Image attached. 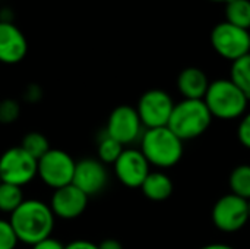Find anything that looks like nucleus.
Returning a JSON list of instances; mask_svg holds the SVG:
<instances>
[{
    "label": "nucleus",
    "instance_id": "obj_9",
    "mask_svg": "<svg viewBox=\"0 0 250 249\" xmlns=\"http://www.w3.org/2000/svg\"><path fill=\"white\" fill-rule=\"evenodd\" d=\"M249 220L248 201L229 194L221 197L212 208V222L217 229L226 233H233L245 227Z\"/></svg>",
    "mask_w": 250,
    "mask_h": 249
},
{
    "label": "nucleus",
    "instance_id": "obj_7",
    "mask_svg": "<svg viewBox=\"0 0 250 249\" xmlns=\"http://www.w3.org/2000/svg\"><path fill=\"white\" fill-rule=\"evenodd\" d=\"M38 161L25 153L21 147L6 150L0 156V178L1 182L25 186L37 178Z\"/></svg>",
    "mask_w": 250,
    "mask_h": 249
},
{
    "label": "nucleus",
    "instance_id": "obj_1",
    "mask_svg": "<svg viewBox=\"0 0 250 249\" xmlns=\"http://www.w3.org/2000/svg\"><path fill=\"white\" fill-rule=\"evenodd\" d=\"M56 216L48 204L40 200H25L10 214V225L19 239L26 245H35L51 236Z\"/></svg>",
    "mask_w": 250,
    "mask_h": 249
},
{
    "label": "nucleus",
    "instance_id": "obj_2",
    "mask_svg": "<svg viewBox=\"0 0 250 249\" xmlns=\"http://www.w3.org/2000/svg\"><path fill=\"white\" fill-rule=\"evenodd\" d=\"M141 151L151 166L170 169L183 156V141L168 126L146 129L141 138Z\"/></svg>",
    "mask_w": 250,
    "mask_h": 249
},
{
    "label": "nucleus",
    "instance_id": "obj_4",
    "mask_svg": "<svg viewBox=\"0 0 250 249\" xmlns=\"http://www.w3.org/2000/svg\"><path fill=\"white\" fill-rule=\"evenodd\" d=\"M212 114L204 100H182L174 104L168 128L182 139L201 136L211 125Z\"/></svg>",
    "mask_w": 250,
    "mask_h": 249
},
{
    "label": "nucleus",
    "instance_id": "obj_26",
    "mask_svg": "<svg viewBox=\"0 0 250 249\" xmlns=\"http://www.w3.org/2000/svg\"><path fill=\"white\" fill-rule=\"evenodd\" d=\"M66 245H63L60 241L54 239V238H47L44 241H40L38 244L32 245V249H64Z\"/></svg>",
    "mask_w": 250,
    "mask_h": 249
},
{
    "label": "nucleus",
    "instance_id": "obj_33",
    "mask_svg": "<svg viewBox=\"0 0 250 249\" xmlns=\"http://www.w3.org/2000/svg\"><path fill=\"white\" fill-rule=\"evenodd\" d=\"M0 183H1V178H0Z\"/></svg>",
    "mask_w": 250,
    "mask_h": 249
},
{
    "label": "nucleus",
    "instance_id": "obj_17",
    "mask_svg": "<svg viewBox=\"0 0 250 249\" xmlns=\"http://www.w3.org/2000/svg\"><path fill=\"white\" fill-rule=\"evenodd\" d=\"M226 21L250 31V0H230L226 3Z\"/></svg>",
    "mask_w": 250,
    "mask_h": 249
},
{
    "label": "nucleus",
    "instance_id": "obj_20",
    "mask_svg": "<svg viewBox=\"0 0 250 249\" xmlns=\"http://www.w3.org/2000/svg\"><path fill=\"white\" fill-rule=\"evenodd\" d=\"M19 147H21L25 153H28L31 157H34L37 161H38L44 154H47V153L51 150L47 136L42 135V134H40V132H28V134L22 138Z\"/></svg>",
    "mask_w": 250,
    "mask_h": 249
},
{
    "label": "nucleus",
    "instance_id": "obj_22",
    "mask_svg": "<svg viewBox=\"0 0 250 249\" xmlns=\"http://www.w3.org/2000/svg\"><path fill=\"white\" fill-rule=\"evenodd\" d=\"M122 153L123 145L104 132V135L98 141V160L104 164H114Z\"/></svg>",
    "mask_w": 250,
    "mask_h": 249
},
{
    "label": "nucleus",
    "instance_id": "obj_12",
    "mask_svg": "<svg viewBox=\"0 0 250 249\" xmlns=\"http://www.w3.org/2000/svg\"><path fill=\"white\" fill-rule=\"evenodd\" d=\"M88 198L89 197L86 194H83L73 183H70L53 192L50 208L56 217L63 220H72L79 217L85 211L88 205Z\"/></svg>",
    "mask_w": 250,
    "mask_h": 249
},
{
    "label": "nucleus",
    "instance_id": "obj_32",
    "mask_svg": "<svg viewBox=\"0 0 250 249\" xmlns=\"http://www.w3.org/2000/svg\"><path fill=\"white\" fill-rule=\"evenodd\" d=\"M248 207H249V219H250V200L248 201Z\"/></svg>",
    "mask_w": 250,
    "mask_h": 249
},
{
    "label": "nucleus",
    "instance_id": "obj_8",
    "mask_svg": "<svg viewBox=\"0 0 250 249\" xmlns=\"http://www.w3.org/2000/svg\"><path fill=\"white\" fill-rule=\"evenodd\" d=\"M174 103L171 97L163 90H149L142 94L138 101L136 112L144 128H164L168 126Z\"/></svg>",
    "mask_w": 250,
    "mask_h": 249
},
{
    "label": "nucleus",
    "instance_id": "obj_11",
    "mask_svg": "<svg viewBox=\"0 0 250 249\" xmlns=\"http://www.w3.org/2000/svg\"><path fill=\"white\" fill-rule=\"evenodd\" d=\"M149 163L141 150H123L114 163V173L117 179L127 188H141L149 175Z\"/></svg>",
    "mask_w": 250,
    "mask_h": 249
},
{
    "label": "nucleus",
    "instance_id": "obj_31",
    "mask_svg": "<svg viewBox=\"0 0 250 249\" xmlns=\"http://www.w3.org/2000/svg\"><path fill=\"white\" fill-rule=\"evenodd\" d=\"M209 1H215V3H229L230 0H209Z\"/></svg>",
    "mask_w": 250,
    "mask_h": 249
},
{
    "label": "nucleus",
    "instance_id": "obj_15",
    "mask_svg": "<svg viewBox=\"0 0 250 249\" xmlns=\"http://www.w3.org/2000/svg\"><path fill=\"white\" fill-rule=\"evenodd\" d=\"M209 84L208 76L199 68H186L177 76V88L186 100H204Z\"/></svg>",
    "mask_w": 250,
    "mask_h": 249
},
{
    "label": "nucleus",
    "instance_id": "obj_24",
    "mask_svg": "<svg viewBox=\"0 0 250 249\" xmlns=\"http://www.w3.org/2000/svg\"><path fill=\"white\" fill-rule=\"evenodd\" d=\"M19 239L9 220L0 219V249H15Z\"/></svg>",
    "mask_w": 250,
    "mask_h": 249
},
{
    "label": "nucleus",
    "instance_id": "obj_13",
    "mask_svg": "<svg viewBox=\"0 0 250 249\" xmlns=\"http://www.w3.org/2000/svg\"><path fill=\"white\" fill-rule=\"evenodd\" d=\"M108 182V173L100 160L95 158H83L76 163L73 185L79 188L88 197L101 192Z\"/></svg>",
    "mask_w": 250,
    "mask_h": 249
},
{
    "label": "nucleus",
    "instance_id": "obj_27",
    "mask_svg": "<svg viewBox=\"0 0 250 249\" xmlns=\"http://www.w3.org/2000/svg\"><path fill=\"white\" fill-rule=\"evenodd\" d=\"M64 249H100L98 248V245H95V244H92V242H89V241H82V239H79V241H73V242H70V244H67Z\"/></svg>",
    "mask_w": 250,
    "mask_h": 249
},
{
    "label": "nucleus",
    "instance_id": "obj_5",
    "mask_svg": "<svg viewBox=\"0 0 250 249\" xmlns=\"http://www.w3.org/2000/svg\"><path fill=\"white\" fill-rule=\"evenodd\" d=\"M212 48L226 60H237L250 53V31L227 21L217 23L211 32Z\"/></svg>",
    "mask_w": 250,
    "mask_h": 249
},
{
    "label": "nucleus",
    "instance_id": "obj_3",
    "mask_svg": "<svg viewBox=\"0 0 250 249\" xmlns=\"http://www.w3.org/2000/svg\"><path fill=\"white\" fill-rule=\"evenodd\" d=\"M204 101L212 117L233 120L245 114L249 98L231 79H217L209 84Z\"/></svg>",
    "mask_w": 250,
    "mask_h": 249
},
{
    "label": "nucleus",
    "instance_id": "obj_28",
    "mask_svg": "<svg viewBox=\"0 0 250 249\" xmlns=\"http://www.w3.org/2000/svg\"><path fill=\"white\" fill-rule=\"evenodd\" d=\"M26 95V100H29V101H35V100H38L40 97H41V90L37 87V85H29L28 88H26V92H25Z\"/></svg>",
    "mask_w": 250,
    "mask_h": 249
},
{
    "label": "nucleus",
    "instance_id": "obj_25",
    "mask_svg": "<svg viewBox=\"0 0 250 249\" xmlns=\"http://www.w3.org/2000/svg\"><path fill=\"white\" fill-rule=\"evenodd\" d=\"M237 136L242 145L250 150V113L242 117V122L237 129Z\"/></svg>",
    "mask_w": 250,
    "mask_h": 249
},
{
    "label": "nucleus",
    "instance_id": "obj_19",
    "mask_svg": "<svg viewBox=\"0 0 250 249\" xmlns=\"http://www.w3.org/2000/svg\"><path fill=\"white\" fill-rule=\"evenodd\" d=\"M23 192L21 186L6 182L0 183V211L12 214L23 203Z\"/></svg>",
    "mask_w": 250,
    "mask_h": 249
},
{
    "label": "nucleus",
    "instance_id": "obj_14",
    "mask_svg": "<svg viewBox=\"0 0 250 249\" xmlns=\"http://www.w3.org/2000/svg\"><path fill=\"white\" fill-rule=\"evenodd\" d=\"M28 51V43L23 32L13 23L0 21V62L15 65L23 60Z\"/></svg>",
    "mask_w": 250,
    "mask_h": 249
},
{
    "label": "nucleus",
    "instance_id": "obj_23",
    "mask_svg": "<svg viewBox=\"0 0 250 249\" xmlns=\"http://www.w3.org/2000/svg\"><path fill=\"white\" fill-rule=\"evenodd\" d=\"M21 114V106L16 100L6 98L0 101V123L9 125L18 120Z\"/></svg>",
    "mask_w": 250,
    "mask_h": 249
},
{
    "label": "nucleus",
    "instance_id": "obj_21",
    "mask_svg": "<svg viewBox=\"0 0 250 249\" xmlns=\"http://www.w3.org/2000/svg\"><path fill=\"white\" fill-rule=\"evenodd\" d=\"M230 188L231 194L249 201L250 200V166H237L230 175Z\"/></svg>",
    "mask_w": 250,
    "mask_h": 249
},
{
    "label": "nucleus",
    "instance_id": "obj_16",
    "mask_svg": "<svg viewBox=\"0 0 250 249\" xmlns=\"http://www.w3.org/2000/svg\"><path fill=\"white\" fill-rule=\"evenodd\" d=\"M141 189L151 201H164L173 192V182L163 172H149Z\"/></svg>",
    "mask_w": 250,
    "mask_h": 249
},
{
    "label": "nucleus",
    "instance_id": "obj_29",
    "mask_svg": "<svg viewBox=\"0 0 250 249\" xmlns=\"http://www.w3.org/2000/svg\"><path fill=\"white\" fill-rule=\"evenodd\" d=\"M98 248L100 249H123V247H122V244H120L119 241H116V239H105V241H103V242L98 245Z\"/></svg>",
    "mask_w": 250,
    "mask_h": 249
},
{
    "label": "nucleus",
    "instance_id": "obj_18",
    "mask_svg": "<svg viewBox=\"0 0 250 249\" xmlns=\"http://www.w3.org/2000/svg\"><path fill=\"white\" fill-rule=\"evenodd\" d=\"M230 79L248 95L250 100V53L231 63Z\"/></svg>",
    "mask_w": 250,
    "mask_h": 249
},
{
    "label": "nucleus",
    "instance_id": "obj_30",
    "mask_svg": "<svg viewBox=\"0 0 250 249\" xmlns=\"http://www.w3.org/2000/svg\"><path fill=\"white\" fill-rule=\"evenodd\" d=\"M199 249H234L230 245H226V244H211V245H207V247H202Z\"/></svg>",
    "mask_w": 250,
    "mask_h": 249
},
{
    "label": "nucleus",
    "instance_id": "obj_10",
    "mask_svg": "<svg viewBox=\"0 0 250 249\" xmlns=\"http://www.w3.org/2000/svg\"><path fill=\"white\" fill-rule=\"evenodd\" d=\"M142 129L144 125L136 109L130 106H119L108 116L105 134L119 141L122 145H129L142 138Z\"/></svg>",
    "mask_w": 250,
    "mask_h": 249
},
{
    "label": "nucleus",
    "instance_id": "obj_6",
    "mask_svg": "<svg viewBox=\"0 0 250 249\" xmlns=\"http://www.w3.org/2000/svg\"><path fill=\"white\" fill-rule=\"evenodd\" d=\"M76 161L63 150L51 148L38 160L37 176L54 191L73 182Z\"/></svg>",
    "mask_w": 250,
    "mask_h": 249
}]
</instances>
